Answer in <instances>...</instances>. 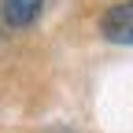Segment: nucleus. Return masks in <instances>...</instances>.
<instances>
[{
	"label": "nucleus",
	"mask_w": 133,
	"mask_h": 133,
	"mask_svg": "<svg viewBox=\"0 0 133 133\" xmlns=\"http://www.w3.org/2000/svg\"><path fill=\"white\" fill-rule=\"evenodd\" d=\"M100 30H104V37L115 41V44H133V0L111 8L104 15V22H100Z\"/></svg>",
	"instance_id": "nucleus-1"
},
{
	"label": "nucleus",
	"mask_w": 133,
	"mask_h": 133,
	"mask_svg": "<svg viewBox=\"0 0 133 133\" xmlns=\"http://www.w3.org/2000/svg\"><path fill=\"white\" fill-rule=\"evenodd\" d=\"M41 4L44 0H4V19L11 26H30L41 15Z\"/></svg>",
	"instance_id": "nucleus-2"
}]
</instances>
